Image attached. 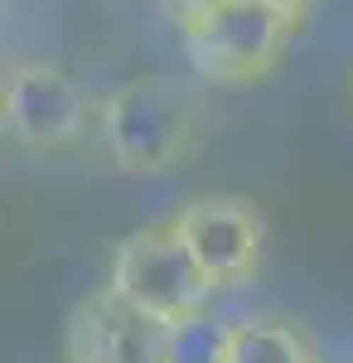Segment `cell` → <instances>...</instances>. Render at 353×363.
<instances>
[{
    "label": "cell",
    "mask_w": 353,
    "mask_h": 363,
    "mask_svg": "<svg viewBox=\"0 0 353 363\" xmlns=\"http://www.w3.org/2000/svg\"><path fill=\"white\" fill-rule=\"evenodd\" d=\"M160 5L174 15V25H179V29H189L194 20H203L208 10H218L223 0H160Z\"/></svg>",
    "instance_id": "9"
},
{
    "label": "cell",
    "mask_w": 353,
    "mask_h": 363,
    "mask_svg": "<svg viewBox=\"0 0 353 363\" xmlns=\"http://www.w3.org/2000/svg\"><path fill=\"white\" fill-rule=\"evenodd\" d=\"M223 349H228V325H218L198 310L164 330L160 363H223Z\"/></svg>",
    "instance_id": "8"
},
{
    "label": "cell",
    "mask_w": 353,
    "mask_h": 363,
    "mask_svg": "<svg viewBox=\"0 0 353 363\" xmlns=\"http://www.w3.org/2000/svg\"><path fill=\"white\" fill-rule=\"evenodd\" d=\"M194 102L169 78H131L102 102L107 155L126 174H160L179 165L194 145Z\"/></svg>",
    "instance_id": "1"
},
{
    "label": "cell",
    "mask_w": 353,
    "mask_h": 363,
    "mask_svg": "<svg viewBox=\"0 0 353 363\" xmlns=\"http://www.w3.org/2000/svg\"><path fill=\"white\" fill-rule=\"evenodd\" d=\"M0 126L25 150H58L82 136L87 97L54 63H15L0 87Z\"/></svg>",
    "instance_id": "5"
},
{
    "label": "cell",
    "mask_w": 353,
    "mask_h": 363,
    "mask_svg": "<svg viewBox=\"0 0 353 363\" xmlns=\"http://www.w3.org/2000/svg\"><path fill=\"white\" fill-rule=\"evenodd\" d=\"M291 34H296V25L271 10H262L252 0H223L218 10H208L203 20L184 29V49L203 83L247 87L262 83L281 63Z\"/></svg>",
    "instance_id": "2"
},
{
    "label": "cell",
    "mask_w": 353,
    "mask_h": 363,
    "mask_svg": "<svg viewBox=\"0 0 353 363\" xmlns=\"http://www.w3.org/2000/svg\"><path fill=\"white\" fill-rule=\"evenodd\" d=\"M164 330H169V325L140 315V310L126 306L111 286H102L97 296H87V301L73 310L68 359L73 363H160Z\"/></svg>",
    "instance_id": "6"
},
{
    "label": "cell",
    "mask_w": 353,
    "mask_h": 363,
    "mask_svg": "<svg viewBox=\"0 0 353 363\" xmlns=\"http://www.w3.org/2000/svg\"><path fill=\"white\" fill-rule=\"evenodd\" d=\"M111 291L136 306L140 315L160 320V325H179L203 310L208 301V281L203 272L189 262V252L179 247L174 228L169 223H150L131 233L121 247H116V262H111Z\"/></svg>",
    "instance_id": "3"
},
{
    "label": "cell",
    "mask_w": 353,
    "mask_h": 363,
    "mask_svg": "<svg viewBox=\"0 0 353 363\" xmlns=\"http://www.w3.org/2000/svg\"><path fill=\"white\" fill-rule=\"evenodd\" d=\"M252 5L271 10V15H281V20H291V25H300V20H305V10H310V0H252Z\"/></svg>",
    "instance_id": "10"
},
{
    "label": "cell",
    "mask_w": 353,
    "mask_h": 363,
    "mask_svg": "<svg viewBox=\"0 0 353 363\" xmlns=\"http://www.w3.org/2000/svg\"><path fill=\"white\" fill-rule=\"evenodd\" d=\"M174 238L189 252V262L203 272L208 286H247L262 267V242H267V223L257 213L252 199L237 194H203L184 203L174 218Z\"/></svg>",
    "instance_id": "4"
},
{
    "label": "cell",
    "mask_w": 353,
    "mask_h": 363,
    "mask_svg": "<svg viewBox=\"0 0 353 363\" xmlns=\"http://www.w3.org/2000/svg\"><path fill=\"white\" fill-rule=\"evenodd\" d=\"M223 363H320V359H315V349L305 344V335L296 325L257 315V320H242V325H228Z\"/></svg>",
    "instance_id": "7"
}]
</instances>
